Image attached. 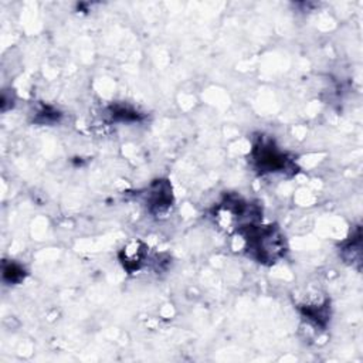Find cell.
Returning <instances> with one entry per match:
<instances>
[{
    "instance_id": "2",
    "label": "cell",
    "mask_w": 363,
    "mask_h": 363,
    "mask_svg": "<svg viewBox=\"0 0 363 363\" xmlns=\"http://www.w3.org/2000/svg\"><path fill=\"white\" fill-rule=\"evenodd\" d=\"M145 258H146V247L140 241H130L121 251V261L129 272L139 269Z\"/></svg>"
},
{
    "instance_id": "1",
    "label": "cell",
    "mask_w": 363,
    "mask_h": 363,
    "mask_svg": "<svg viewBox=\"0 0 363 363\" xmlns=\"http://www.w3.org/2000/svg\"><path fill=\"white\" fill-rule=\"evenodd\" d=\"M252 157L257 163V166L261 170L265 172H277L281 169H285L286 159L284 153H281L272 143L269 142H261L258 146H255L252 152Z\"/></svg>"
}]
</instances>
